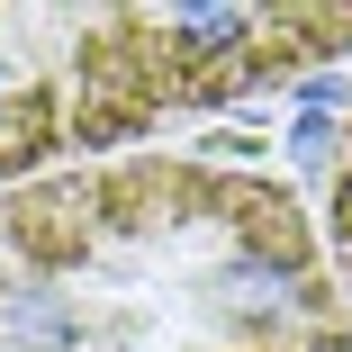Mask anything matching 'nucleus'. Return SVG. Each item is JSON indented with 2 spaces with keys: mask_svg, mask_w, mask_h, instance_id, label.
<instances>
[{
  "mask_svg": "<svg viewBox=\"0 0 352 352\" xmlns=\"http://www.w3.org/2000/svg\"><path fill=\"white\" fill-rule=\"evenodd\" d=\"M325 253H334L343 298H352V126H343V163H334V190H325Z\"/></svg>",
  "mask_w": 352,
  "mask_h": 352,
  "instance_id": "nucleus-3",
  "label": "nucleus"
},
{
  "mask_svg": "<svg viewBox=\"0 0 352 352\" xmlns=\"http://www.w3.org/2000/svg\"><path fill=\"white\" fill-rule=\"evenodd\" d=\"M352 54V10L298 0H0V181L73 172L163 118Z\"/></svg>",
  "mask_w": 352,
  "mask_h": 352,
  "instance_id": "nucleus-2",
  "label": "nucleus"
},
{
  "mask_svg": "<svg viewBox=\"0 0 352 352\" xmlns=\"http://www.w3.org/2000/svg\"><path fill=\"white\" fill-rule=\"evenodd\" d=\"M0 352H352V298L289 181L109 154L0 190Z\"/></svg>",
  "mask_w": 352,
  "mask_h": 352,
  "instance_id": "nucleus-1",
  "label": "nucleus"
}]
</instances>
